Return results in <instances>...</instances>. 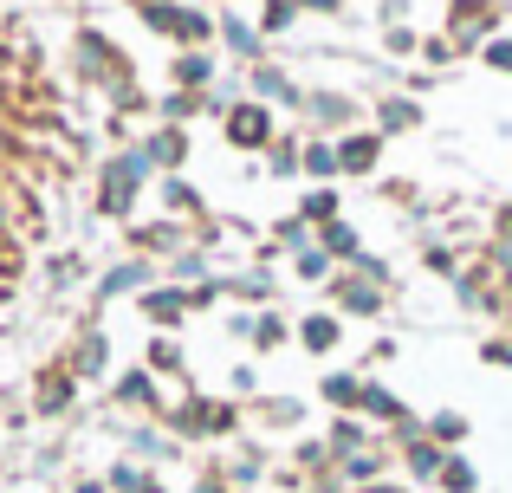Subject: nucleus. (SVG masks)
I'll return each instance as SVG.
<instances>
[{
    "label": "nucleus",
    "mask_w": 512,
    "mask_h": 493,
    "mask_svg": "<svg viewBox=\"0 0 512 493\" xmlns=\"http://www.w3.org/2000/svg\"><path fill=\"white\" fill-rule=\"evenodd\" d=\"M150 182H156V169H150V156H143L137 143L111 150V156H104V169H98V215L104 221H130Z\"/></svg>",
    "instance_id": "obj_1"
},
{
    "label": "nucleus",
    "mask_w": 512,
    "mask_h": 493,
    "mask_svg": "<svg viewBox=\"0 0 512 493\" xmlns=\"http://www.w3.org/2000/svg\"><path fill=\"white\" fill-rule=\"evenodd\" d=\"M137 7V20L150 26V33H163L175 52L182 46H214V13L195 7V0H130Z\"/></svg>",
    "instance_id": "obj_2"
},
{
    "label": "nucleus",
    "mask_w": 512,
    "mask_h": 493,
    "mask_svg": "<svg viewBox=\"0 0 512 493\" xmlns=\"http://www.w3.org/2000/svg\"><path fill=\"white\" fill-rule=\"evenodd\" d=\"M72 65H78V78H85V85H98V91H111L117 78H130V59L117 52V39L104 33V26H78Z\"/></svg>",
    "instance_id": "obj_3"
},
{
    "label": "nucleus",
    "mask_w": 512,
    "mask_h": 493,
    "mask_svg": "<svg viewBox=\"0 0 512 493\" xmlns=\"http://www.w3.org/2000/svg\"><path fill=\"white\" fill-rule=\"evenodd\" d=\"M500 26H506V0H448V26L441 33L461 46V59H474Z\"/></svg>",
    "instance_id": "obj_4"
},
{
    "label": "nucleus",
    "mask_w": 512,
    "mask_h": 493,
    "mask_svg": "<svg viewBox=\"0 0 512 493\" xmlns=\"http://www.w3.org/2000/svg\"><path fill=\"white\" fill-rule=\"evenodd\" d=\"M325 299H331V312H338V318H383L389 312V286L350 273V266H338V273L325 279Z\"/></svg>",
    "instance_id": "obj_5"
},
{
    "label": "nucleus",
    "mask_w": 512,
    "mask_h": 493,
    "mask_svg": "<svg viewBox=\"0 0 512 493\" xmlns=\"http://www.w3.org/2000/svg\"><path fill=\"white\" fill-rule=\"evenodd\" d=\"M221 137H227V150H273L279 111H273V104H260V98H240L234 111L221 117Z\"/></svg>",
    "instance_id": "obj_6"
},
{
    "label": "nucleus",
    "mask_w": 512,
    "mask_h": 493,
    "mask_svg": "<svg viewBox=\"0 0 512 493\" xmlns=\"http://www.w3.org/2000/svg\"><path fill=\"white\" fill-rule=\"evenodd\" d=\"M299 117L312 124V137H344V130H363V104L350 91H305Z\"/></svg>",
    "instance_id": "obj_7"
},
{
    "label": "nucleus",
    "mask_w": 512,
    "mask_h": 493,
    "mask_svg": "<svg viewBox=\"0 0 512 493\" xmlns=\"http://www.w3.org/2000/svg\"><path fill=\"white\" fill-rule=\"evenodd\" d=\"M156 279H163V266H156L150 253H130V260H117V266H104V273H98V305L137 299V292H150Z\"/></svg>",
    "instance_id": "obj_8"
},
{
    "label": "nucleus",
    "mask_w": 512,
    "mask_h": 493,
    "mask_svg": "<svg viewBox=\"0 0 512 493\" xmlns=\"http://www.w3.org/2000/svg\"><path fill=\"white\" fill-rule=\"evenodd\" d=\"M111 409H137V416H163V377H156V370H117V377H111Z\"/></svg>",
    "instance_id": "obj_9"
},
{
    "label": "nucleus",
    "mask_w": 512,
    "mask_h": 493,
    "mask_svg": "<svg viewBox=\"0 0 512 493\" xmlns=\"http://www.w3.org/2000/svg\"><path fill=\"white\" fill-rule=\"evenodd\" d=\"M422 98H415L409 85H389L383 98H370V130H383V137H409V130H422Z\"/></svg>",
    "instance_id": "obj_10"
},
{
    "label": "nucleus",
    "mask_w": 512,
    "mask_h": 493,
    "mask_svg": "<svg viewBox=\"0 0 512 493\" xmlns=\"http://www.w3.org/2000/svg\"><path fill=\"white\" fill-rule=\"evenodd\" d=\"M247 98L273 104V111H299V104H305V85L286 72V65L260 59V65H247Z\"/></svg>",
    "instance_id": "obj_11"
},
{
    "label": "nucleus",
    "mask_w": 512,
    "mask_h": 493,
    "mask_svg": "<svg viewBox=\"0 0 512 493\" xmlns=\"http://www.w3.org/2000/svg\"><path fill=\"white\" fill-rule=\"evenodd\" d=\"M214 39H221V46L234 52L240 65H260V59H266L260 20H253V13H240V7H221V13H214Z\"/></svg>",
    "instance_id": "obj_12"
},
{
    "label": "nucleus",
    "mask_w": 512,
    "mask_h": 493,
    "mask_svg": "<svg viewBox=\"0 0 512 493\" xmlns=\"http://www.w3.org/2000/svg\"><path fill=\"white\" fill-rule=\"evenodd\" d=\"M65 370H72L78 383H98V377H111V331H104L98 318H85L78 344L65 351Z\"/></svg>",
    "instance_id": "obj_13"
},
{
    "label": "nucleus",
    "mask_w": 512,
    "mask_h": 493,
    "mask_svg": "<svg viewBox=\"0 0 512 493\" xmlns=\"http://www.w3.org/2000/svg\"><path fill=\"white\" fill-rule=\"evenodd\" d=\"M156 422H163L175 442H214V396H175Z\"/></svg>",
    "instance_id": "obj_14"
},
{
    "label": "nucleus",
    "mask_w": 512,
    "mask_h": 493,
    "mask_svg": "<svg viewBox=\"0 0 512 493\" xmlns=\"http://www.w3.org/2000/svg\"><path fill=\"white\" fill-rule=\"evenodd\" d=\"M137 312L150 318V331H175L195 305H188V286H175V279H156L150 292H137Z\"/></svg>",
    "instance_id": "obj_15"
},
{
    "label": "nucleus",
    "mask_w": 512,
    "mask_h": 493,
    "mask_svg": "<svg viewBox=\"0 0 512 493\" xmlns=\"http://www.w3.org/2000/svg\"><path fill=\"white\" fill-rule=\"evenodd\" d=\"M169 85L175 91H214L221 85V59H214V46H182L169 59Z\"/></svg>",
    "instance_id": "obj_16"
},
{
    "label": "nucleus",
    "mask_w": 512,
    "mask_h": 493,
    "mask_svg": "<svg viewBox=\"0 0 512 493\" xmlns=\"http://www.w3.org/2000/svg\"><path fill=\"white\" fill-rule=\"evenodd\" d=\"M137 150L150 156L156 176H182V163H188V130H182V124H156L150 137L137 143Z\"/></svg>",
    "instance_id": "obj_17"
},
{
    "label": "nucleus",
    "mask_w": 512,
    "mask_h": 493,
    "mask_svg": "<svg viewBox=\"0 0 512 493\" xmlns=\"http://www.w3.org/2000/svg\"><path fill=\"white\" fill-rule=\"evenodd\" d=\"M350 416H363V422H383V429H396V422H409L415 409L402 403L396 390H389V383H376V377H363V390H357V409H350Z\"/></svg>",
    "instance_id": "obj_18"
},
{
    "label": "nucleus",
    "mask_w": 512,
    "mask_h": 493,
    "mask_svg": "<svg viewBox=\"0 0 512 493\" xmlns=\"http://www.w3.org/2000/svg\"><path fill=\"white\" fill-rule=\"evenodd\" d=\"M383 150H389L383 130H344V137H338V163H344V176H370V169L383 163Z\"/></svg>",
    "instance_id": "obj_19"
},
{
    "label": "nucleus",
    "mask_w": 512,
    "mask_h": 493,
    "mask_svg": "<svg viewBox=\"0 0 512 493\" xmlns=\"http://www.w3.org/2000/svg\"><path fill=\"white\" fill-rule=\"evenodd\" d=\"M72 396H78V377L65 364H46L39 370V390H33V416H65Z\"/></svg>",
    "instance_id": "obj_20"
},
{
    "label": "nucleus",
    "mask_w": 512,
    "mask_h": 493,
    "mask_svg": "<svg viewBox=\"0 0 512 493\" xmlns=\"http://www.w3.org/2000/svg\"><path fill=\"white\" fill-rule=\"evenodd\" d=\"M227 299H240V305H273V299H279L273 260H253V266H240V273L227 279Z\"/></svg>",
    "instance_id": "obj_21"
},
{
    "label": "nucleus",
    "mask_w": 512,
    "mask_h": 493,
    "mask_svg": "<svg viewBox=\"0 0 512 493\" xmlns=\"http://www.w3.org/2000/svg\"><path fill=\"white\" fill-rule=\"evenodd\" d=\"M130 241H137V253H150V260H156V253H182V247H195L201 241V234H188L182 228V221H150V228H130Z\"/></svg>",
    "instance_id": "obj_22"
},
{
    "label": "nucleus",
    "mask_w": 512,
    "mask_h": 493,
    "mask_svg": "<svg viewBox=\"0 0 512 493\" xmlns=\"http://www.w3.org/2000/svg\"><path fill=\"white\" fill-rule=\"evenodd\" d=\"M124 442H130V455H137L143 468H156V461H175V455H182V442H175L163 422H143V429L124 435Z\"/></svg>",
    "instance_id": "obj_23"
},
{
    "label": "nucleus",
    "mask_w": 512,
    "mask_h": 493,
    "mask_svg": "<svg viewBox=\"0 0 512 493\" xmlns=\"http://www.w3.org/2000/svg\"><path fill=\"white\" fill-rule=\"evenodd\" d=\"M299 344H305L312 357H331V351L344 344V318H338V312H305V318H299Z\"/></svg>",
    "instance_id": "obj_24"
},
{
    "label": "nucleus",
    "mask_w": 512,
    "mask_h": 493,
    "mask_svg": "<svg viewBox=\"0 0 512 493\" xmlns=\"http://www.w3.org/2000/svg\"><path fill=\"white\" fill-rule=\"evenodd\" d=\"M325 442H331V455L350 461V455H363V448H376V422H363V416H338L325 429Z\"/></svg>",
    "instance_id": "obj_25"
},
{
    "label": "nucleus",
    "mask_w": 512,
    "mask_h": 493,
    "mask_svg": "<svg viewBox=\"0 0 512 493\" xmlns=\"http://www.w3.org/2000/svg\"><path fill=\"white\" fill-rule=\"evenodd\" d=\"M163 208H169L175 221H195V228H201V221H214L208 202H201V189L188 176H163Z\"/></svg>",
    "instance_id": "obj_26"
},
{
    "label": "nucleus",
    "mask_w": 512,
    "mask_h": 493,
    "mask_svg": "<svg viewBox=\"0 0 512 493\" xmlns=\"http://www.w3.org/2000/svg\"><path fill=\"white\" fill-rule=\"evenodd\" d=\"M448 455H454V448L428 442V435H415V442H402V468H409V481H435V474L448 468Z\"/></svg>",
    "instance_id": "obj_27"
},
{
    "label": "nucleus",
    "mask_w": 512,
    "mask_h": 493,
    "mask_svg": "<svg viewBox=\"0 0 512 493\" xmlns=\"http://www.w3.org/2000/svg\"><path fill=\"white\" fill-rule=\"evenodd\" d=\"M305 176H312V189H331V182L344 176V163H338V137H305Z\"/></svg>",
    "instance_id": "obj_28"
},
{
    "label": "nucleus",
    "mask_w": 512,
    "mask_h": 493,
    "mask_svg": "<svg viewBox=\"0 0 512 493\" xmlns=\"http://www.w3.org/2000/svg\"><path fill=\"white\" fill-rule=\"evenodd\" d=\"M266 176H273V182H292V176H305V137L279 130V137H273V150H266Z\"/></svg>",
    "instance_id": "obj_29"
},
{
    "label": "nucleus",
    "mask_w": 512,
    "mask_h": 493,
    "mask_svg": "<svg viewBox=\"0 0 512 493\" xmlns=\"http://www.w3.org/2000/svg\"><path fill=\"white\" fill-rule=\"evenodd\" d=\"M163 279H175V286H188V292H195L201 286V279H214V253L208 247H182V253H169V273Z\"/></svg>",
    "instance_id": "obj_30"
},
{
    "label": "nucleus",
    "mask_w": 512,
    "mask_h": 493,
    "mask_svg": "<svg viewBox=\"0 0 512 493\" xmlns=\"http://www.w3.org/2000/svg\"><path fill=\"white\" fill-rule=\"evenodd\" d=\"M253 416L266 429H305V396H253Z\"/></svg>",
    "instance_id": "obj_31"
},
{
    "label": "nucleus",
    "mask_w": 512,
    "mask_h": 493,
    "mask_svg": "<svg viewBox=\"0 0 512 493\" xmlns=\"http://www.w3.org/2000/svg\"><path fill=\"white\" fill-rule=\"evenodd\" d=\"M299 338V325H292L286 312H279V305H260V325H253V351H279V344H292Z\"/></svg>",
    "instance_id": "obj_32"
},
{
    "label": "nucleus",
    "mask_w": 512,
    "mask_h": 493,
    "mask_svg": "<svg viewBox=\"0 0 512 493\" xmlns=\"http://www.w3.org/2000/svg\"><path fill=\"white\" fill-rule=\"evenodd\" d=\"M318 253H331L338 266H350V260L363 253V234H357V228H350V221L338 215V221H325V228H318Z\"/></svg>",
    "instance_id": "obj_33"
},
{
    "label": "nucleus",
    "mask_w": 512,
    "mask_h": 493,
    "mask_svg": "<svg viewBox=\"0 0 512 493\" xmlns=\"http://www.w3.org/2000/svg\"><path fill=\"white\" fill-rule=\"evenodd\" d=\"M188 351L175 344V331H150V351H143V370H156V377H182Z\"/></svg>",
    "instance_id": "obj_34"
},
{
    "label": "nucleus",
    "mask_w": 512,
    "mask_h": 493,
    "mask_svg": "<svg viewBox=\"0 0 512 493\" xmlns=\"http://www.w3.org/2000/svg\"><path fill=\"white\" fill-rule=\"evenodd\" d=\"M422 435H428V442H441V448H461L467 435H474V422H467L461 409H435V416H422Z\"/></svg>",
    "instance_id": "obj_35"
},
{
    "label": "nucleus",
    "mask_w": 512,
    "mask_h": 493,
    "mask_svg": "<svg viewBox=\"0 0 512 493\" xmlns=\"http://www.w3.org/2000/svg\"><path fill=\"white\" fill-rule=\"evenodd\" d=\"M357 390H363V370H325V377H318V396H325L331 409H357Z\"/></svg>",
    "instance_id": "obj_36"
},
{
    "label": "nucleus",
    "mask_w": 512,
    "mask_h": 493,
    "mask_svg": "<svg viewBox=\"0 0 512 493\" xmlns=\"http://www.w3.org/2000/svg\"><path fill=\"white\" fill-rule=\"evenodd\" d=\"M266 241H273L279 253H292V260H299V253H312V247H318V228H312V221H299V215H286V221H273V234H266Z\"/></svg>",
    "instance_id": "obj_37"
},
{
    "label": "nucleus",
    "mask_w": 512,
    "mask_h": 493,
    "mask_svg": "<svg viewBox=\"0 0 512 493\" xmlns=\"http://www.w3.org/2000/svg\"><path fill=\"white\" fill-rule=\"evenodd\" d=\"M253 20H260L266 39H286L292 26L305 20V13H299V0H260V13H253Z\"/></svg>",
    "instance_id": "obj_38"
},
{
    "label": "nucleus",
    "mask_w": 512,
    "mask_h": 493,
    "mask_svg": "<svg viewBox=\"0 0 512 493\" xmlns=\"http://www.w3.org/2000/svg\"><path fill=\"white\" fill-rule=\"evenodd\" d=\"M104 98H111V111H117V117H150V111H156V98L137 85V78H117Z\"/></svg>",
    "instance_id": "obj_39"
},
{
    "label": "nucleus",
    "mask_w": 512,
    "mask_h": 493,
    "mask_svg": "<svg viewBox=\"0 0 512 493\" xmlns=\"http://www.w3.org/2000/svg\"><path fill=\"white\" fill-rule=\"evenodd\" d=\"M383 448H363V455H350V461H338V474H344V487L357 493V487H370V481H383Z\"/></svg>",
    "instance_id": "obj_40"
},
{
    "label": "nucleus",
    "mask_w": 512,
    "mask_h": 493,
    "mask_svg": "<svg viewBox=\"0 0 512 493\" xmlns=\"http://www.w3.org/2000/svg\"><path fill=\"white\" fill-rule=\"evenodd\" d=\"M221 481H227V487H234V493H253V487H260V481H266V461H260V455H253V448H247V455H234V461H221Z\"/></svg>",
    "instance_id": "obj_41"
},
{
    "label": "nucleus",
    "mask_w": 512,
    "mask_h": 493,
    "mask_svg": "<svg viewBox=\"0 0 512 493\" xmlns=\"http://www.w3.org/2000/svg\"><path fill=\"white\" fill-rule=\"evenodd\" d=\"M435 487H441V493H480V468L461 455V448H454V455H448V468L435 474Z\"/></svg>",
    "instance_id": "obj_42"
},
{
    "label": "nucleus",
    "mask_w": 512,
    "mask_h": 493,
    "mask_svg": "<svg viewBox=\"0 0 512 493\" xmlns=\"http://www.w3.org/2000/svg\"><path fill=\"white\" fill-rule=\"evenodd\" d=\"M292 461H299V474H305V481H318V474H331V468H338V455H331V442H325V435H305Z\"/></svg>",
    "instance_id": "obj_43"
},
{
    "label": "nucleus",
    "mask_w": 512,
    "mask_h": 493,
    "mask_svg": "<svg viewBox=\"0 0 512 493\" xmlns=\"http://www.w3.org/2000/svg\"><path fill=\"white\" fill-rule=\"evenodd\" d=\"M188 117H201V91H163L156 98V124H188Z\"/></svg>",
    "instance_id": "obj_44"
},
{
    "label": "nucleus",
    "mask_w": 512,
    "mask_h": 493,
    "mask_svg": "<svg viewBox=\"0 0 512 493\" xmlns=\"http://www.w3.org/2000/svg\"><path fill=\"white\" fill-rule=\"evenodd\" d=\"M454 59H461V46H454L448 33H422V52H415V65H422V72H448Z\"/></svg>",
    "instance_id": "obj_45"
},
{
    "label": "nucleus",
    "mask_w": 512,
    "mask_h": 493,
    "mask_svg": "<svg viewBox=\"0 0 512 493\" xmlns=\"http://www.w3.org/2000/svg\"><path fill=\"white\" fill-rule=\"evenodd\" d=\"M338 215H344V195L338 189H312L299 202V221H312V228H325V221H338Z\"/></svg>",
    "instance_id": "obj_46"
},
{
    "label": "nucleus",
    "mask_w": 512,
    "mask_h": 493,
    "mask_svg": "<svg viewBox=\"0 0 512 493\" xmlns=\"http://www.w3.org/2000/svg\"><path fill=\"white\" fill-rule=\"evenodd\" d=\"M422 266L428 273H441V279H461V247H448V241H435V247H422Z\"/></svg>",
    "instance_id": "obj_47"
},
{
    "label": "nucleus",
    "mask_w": 512,
    "mask_h": 493,
    "mask_svg": "<svg viewBox=\"0 0 512 493\" xmlns=\"http://www.w3.org/2000/svg\"><path fill=\"white\" fill-rule=\"evenodd\" d=\"M350 273H363V279H376V286H389V292H396V266H389L383 253H370V247H363L357 260H350Z\"/></svg>",
    "instance_id": "obj_48"
},
{
    "label": "nucleus",
    "mask_w": 512,
    "mask_h": 493,
    "mask_svg": "<svg viewBox=\"0 0 512 493\" xmlns=\"http://www.w3.org/2000/svg\"><path fill=\"white\" fill-rule=\"evenodd\" d=\"M383 52L389 59H415V52H422V33H415V26H383Z\"/></svg>",
    "instance_id": "obj_49"
},
{
    "label": "nucleus",
    "mask_w": 512,
    "mask_h": 493,
    "mask_svg": "<svg viewBox=\"0 0 512 493\" xmlns=\"http://www.w3.org/2000/svg\"><path fill=\"white\" fill-rule=\"evenodd\" d=\"M480 65H487V72H500V78H512V33H493L487 46H480Z\"/></svg>",
    "instance_id": "obj_50"
},
{
    "label": "nucleus",
    "mask_w": 512,
    "mask_h": 493,
    "mask_svg": "<svg viewBox=\"0 0 512 493\" xmlns=\"http://www.w3.org/2000/svg\"><path fill=\"white\" fill-rule=\"evenodd\" d=\"M292 266H299V279H312V286H325V279L338 273V260H331V253H318V247H312V253H299Z\"/></svg>",
    "instance_id": "obj_51"
},
{
    "label": "nucleus",
    "mask_w": 512,
    "mask_h": 493,
    "mask_svg": "<svg viewBox=\"0 0 512 493\" xmlns=\"http://www.w3.org/2000/svg\"><path fill=\"white\" fill-rule=\"evenodd\" d=\"M221 299H227V279H221V273H214V279H201V286L188 292V305H195V312H214Z\"/></svg>",
    "instance_id": "obj_52"
},
{
    "label": "nucleus",
    "mask_w": 512,
    "mask_h": 493,
    "mask_svg": "<svg viewBox=\"0 0 512 493\" xmlns=\"http://www.w3.org/2000/svg\"><path fill=\"white\" fill-rule=\"evenodd\" d=\"M78 279H85V260H78V253L52 260V286H78Z\"/></svg>",
    "instance_id": "obj_53"
},
{
    "label": "nucleus",
    "mask_w": 512,
    "mask_h": 493,
    "mask_svg": "<svg viewBox=\"0 0 512 493\" xmlns=\"http://www.w3.org/2000/svg\"><path fill=\"white\" fill-rule=\"evenodd\" d=\"M376 26H409V0H376Z\"/></svg>",
    "instance_id": "obj_54"
},
{
    "label": "nucleus",
    "mask_w": 512,
    "mask_h": 493,
    "mask_svg": "<svg viewBox=\"0 0 512 493\" xmlns=\"http://www.w3.org/2000/svg\"><path fill=\"white\" fill-rule=\"evenodd\" d=\"M480 357H487L493 370H512V338H487V344H480Z\"/></svg>",
    "instance_id": "obj_55"
},
{
    "label": "nucleus",
    "mask_w": 512,
    "mask_h": 493,
    "mask_svg": "<svg viewBox=\"0 0 512 493\" xmlns=\"http://www.w3.org/2000/svg\"><path fill=\"white\" fill-rule=\"evenodd\" d=\"M221 325H227V338H247V344H253V325H260V312H227Z\"/></svg>",
    "instance_id": "obj_56"
},
{
    "label": "nucleus",
    "mask_w": 512,
    "mask_h": 493,
    "mask_svg": "<svg viewBox=\"0 0 512 493\" xmlns=\"http://www.w3.org/2000/svg\"><path fill=\"white\" fill-rule=\"evenodd\" d=\"M227 390H234V396H253V390H260V370H253V364H234V377H227Z\"/></svg>",
    "instance_id": "obj_57"
},
{
    "label": "nucleus",
    "mask_w": 512,
    "mask_h": 493,
    "mask_svg": "<svg viewBox=\"0 0 512 493\" xmlns=\"http://www.w3.org/2000/svg\"><path fill=\"white\" fill-rule=\"evenodd\" d=\"M396 357V338H370V351H363V377H370V364H389Z\"/></svg>",
    "instance_id": "obj_58"
},
{
    "label": "nucleus",
    "mask_w": 512,
    "mask_h": 493,
    "mask_svg": "<svg viewBox=\"0 0 512 493\" xmlns=\"http://www.w3.org/2000/svg\"><path fill=\"white\" fill-rule=\"evenodd\" d=\"M350 0H299V13H318V20H344Z\"/></svg>",
    "instance_id": "obj_59"
},
{
    "label": "nucleus",
    "mask_w": 512,
    "mask_h": 493,
    "mask_svg": "<svg viewBox=\"0 0 512 493\" xmlns=\"http://www.w3.org/2000/svg\"><path fill=\"white\" fill-rule=\"evenodd\" d=\"M195 493H234V487H227L221 474H201V481H195Z\"/></svg>",
    "instance_id": "obj_60"
},
{
    "label": "nucleus",
    "mask_w": 512,
    "mask_h": 493,
    "mask_svg": "<svg viewBox=\"0 0 512 493\" xmlns=\"http://www.w3.org/2000/svg\"><path fill=\"white\" fill-rule=\"evenodd\" d=\"M72 493H111V487H104V481H78Z\"/></svg>",
    "instance_id": "obj_61"
},
{
    "label": "nucleus",
    "mask_w": 512,
    "mask_h": 493,
    "mask_svg": "<svg viewBox=\"0 0 512 493\" xmlns=\"http://www.w3.org/2000/svg\"><path fill=\"white\" fill-rule=\"evenodd\" d=\"M227 7H234V0H227Z\"/></svg>",
    "instance_id": "obj_62"
}]
</instances>
